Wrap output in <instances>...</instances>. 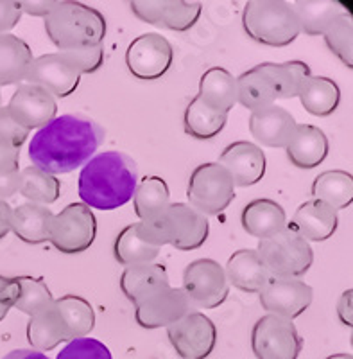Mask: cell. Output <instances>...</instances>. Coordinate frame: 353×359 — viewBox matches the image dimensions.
<instances>
[{
    "mask_svg": "<svg viewBox=\"0 0 353 359\" xmlns=\"http://www.w3.org/2000/svg\"><path fill=\"white\" fill-rule=\"evenodd\" d=\"M104 142V130L81 115H61L34 133L29 158L34 168L49 175H67L94 158Z\"/></svg>",
    "mask_w": 353,
    "mask_h": 359,
    "instance_id": "cell-1",
    "label": "cell"
},
{
    "mask_svg": "<svg viewBox=\"0 0 353 359\" xmlns=\"http://www.w3.org/2000/svg\"><path fill=\"white\" fill-rule=\"evenodd\" d=\"M137 185V162L126 153L104 151L83 165L78 191L88 208L115 210L133 200Z\"/></svg>",
    "mask_w": 353,
    "mask_h": 359,
    "instance_id": "cell-2",
    "label": "cell"
},
{
    "mask_svg": "<svg viewBox=\"0 0 353 359\" xmlns=\"http://www.w3.org/2000/svg\"><path fill=\"white\" fill-rule=\"evenodd\" d=\"M45 31L60 50L102 45L106 38V18L95 8L61 0L60 6L45 17Z\"/></svg>",
    "mask_w": 353,
    "mask_h": 359,
    "instance_id": "cell-3",
    "label": "cell"
},
{
    "mask_svg": "<svg viewBox=\"0 0 353 359\" xmlns=\"http://www.w3.org/2000/svg\"><path fill=\"white\" fill-rule=\"evenodd\" d=\"M242 27L253 41L287 47L301 34L293 4L284 0H251L244 6Z\"/></svg>",
    "mask_w": 353,
    "mask_h": 359,
    "instance_id": "cell-4",
    "label": "cell"
},
{
    "mask_svg": "<svg viewBox=\"0 0 353 359\" xmlns=\"http://www.w3.org/2000/svg\"><path fill=\"white\" fill-rule=\"evenodd\" d=\"M256 253L269 277L275 278H301L314 262L310 243L298 236L289 224L282 232L260 241Z\"/></svg>",
    "mask_w": 353,
    "mask_h": 359,
    "instance_id": "cell-5",
    "label": "cell"
},
{
    "mask_svg": "<svg viewBox=\"0 0 353 359\" xmlns=\"http://www.w3.org/2000/svg\"><path fill=\"white\" fill-rule=\"evenodd\" d=\"M235 196L232 176L217 162L201 163L188 178V205L207 217L224 212Z\"/></svg>",
    "mask_w": 353,
    "mask_h": 359,
    "instance_id": "cell-6",
    "label": "cell"
},
{
    "mask_svg": "<svg viewBox=\"0 0 353 359\" xmlns=\"http://www.w3.org/2000/svg\"><path fill=\"white\" fill-rule=\"evenodd\" d=\"M97 236V219L85 203L67 205L54 214L49 230V241L61 253H81L94 245Z\"/></svg>",
    "mask_w": 353,
    "mask_h": 359,
    "instance_id": "cell-7",
    "label": "cell"
},
{
    "mask_svg": "<svg viewBox=\"0 0 353 359\" xmlns=\"http://www.w3.org/2000/svg\"><path fill=\"white\" fill-rule=\"evenodd\" d=\"M181 290L192 309H216L230 294V284L219 262L198 259L183 271Z\"/></svg>",
    "mask_w": 353,
    "mask_h": 359,
    "instance_id": "cell-8",
    "label": "cell"
},
{
    "mask_svg": "<svg viewBox=\"0 0 353 359\" xmlns=\"http://www.w3.org/2000/svg\"><path fill=\"white\" fill-rule=\"evenodd\" d=\"M303 339L293 320L265 314L251 331V351L256 359H298Z\"/></svg>",
    "mask_w": 353,
    "mask_h": 359,
    "instance_id": "cell-9",
    "label": "cell"
},
{
    "mask_svg": "<svg viewBox=\"0 0 353 359\" xmlns=\"http://www.w3.org/2000/svg\"><path fill=\"white\" fill-rule=\"evenodd\" d=\"M167 336L181 359H207L217 343L216 323L201 311H191L167 327Z\"/></svg>",
    "mask_w": 353,
    "mask_h": 359,
    "instance_id": "cell-10",
    "label": "cell"
},
{
    "mask_svg": "<svg viewBox=\"0 0 353 359\" xmlns=\"http://www.w3.org/2000/svg\"><path fill=\"white\" fill-rule=\"evenodd\" d=\"M174 60L171 41L158 33L134 38L126 50V67L137 79L155 81L169 72Z\"/></svg>",
    "mask_w": 353,
    "mask_h": 359,
    "instance_id": "cell-11",
    "label": "cell"
},
{
    "mask_svg": "<svg viewBox=\"0 0 353 359\" xmlns=\"http://www.w3.org/2000/svg\"><path fill=\"white\" fill-rule=\"evenodd\" d=\"M130 8L138 20L176 33H185L194 27L203 11L201 2L185 0H133Z\"/></svg>",
    "mask_w": 353,
    "mask_h": 359,
    "instance_id": "cell-12",
    "label": "cell"
},
{
    "mask_svg": "<svg viewBox=\"0 0 353 359\" xmlns=\"http://www.w3.org/2000/svg\"><path fill=\"white\" fill-rule=\"evenodd\" d=\"M260 306L268 314L294 320L312 304L314 290L301 278L271 277L260 291Z\"/></svg>",
    "mask_w": 353,
    "mask_h": 359,
    "instance_id": "cell-13",
    "label": "cell"
},
{
    "mask_svg": "<svg viewBox=\"0 0 353 359\" xmlns=\"http://www.w3.org/2000/svg\"><path fill=\"white\" fill-rule=\"evenodd\" d=\"M11 115L27 131L41 130L56 118L57 102L45 88L22 83L9 99L8 107Z\"/></svg>",
    "mask_w": 353,
    "mask_h": 359,
    "instance_id": "cell-14",
    "label": "cell"
},
{
    "mask_svg": "<svg viewBox=\"0 0 353 359\" xmlns=\"http://www.w3.org/2000/svg\"><path fill=\"white\" fill-rule=\"evenodd\" d=\"M79 81L81 74L70 65L69 60H65L61 53H53L34 57L24 83L41 86L54 99H63L78 90Z\"/></svg>",
    "mask_w": 353,
    "mask_h": 359,
    "instance_id": "cell-15",
    "label": "cell"
},
{
    "mask_svg": "<svg viewBox=\"0 0 353 359\" xmlns=\"http://www.w3.org/2000/svg\"><path fill=\"white\" fill-rule=\"evenodd\" d=\"M191 311V302L181 287L167 286L134 307V320L142 329H167Z\"/></svg>",
    "mask_w": 353,
    "mask_h": 359,
    "instance_id": "cell-16",
    "label": "cell"
},
{
    "mask_svg": "<svg viewBox=\"0 0 353 359\" xmlns=\"http://www.w3.org/2000/svg\"><path fill=\"white\" fill-rule=\"evenodd\" d=\"M217 163H221L230 172L235 187H249L258 184L264 178L268 168L262 147L248 140H239L224 147Z\"/></svg>",
    "mask_w": 353,
    "mask_h": 359,
    "instance_id": "cell-17",
    "label": "cell"
},
{
    "mask_svg": "<svg viewBox=\"0 0 353 359\" xmlns=\"http://www.w3.org/2000/svg\"><path fill=\"white\" fill-rule=\"evenodd\" d=\"M165 210L171 217V246L181 252H192L207 243L208 232H210V223L207 216L198 212L188 203H171Z\"/></svg>",
    "mask_w": 353,
    "mask_h": 359,
    "instance_id": "cell-18",
    "label": "cell"
},
{
    "mask_svg": "<svg viewBox=\"0 0 353 359\" xmlns=\"http://www.w3.org/2000/svg\"><path fill=\"white\" fill-rule=\"evenodd\" d=\"M296 121L285 108L271 104L249 115V133L262 146L284 147L289 144Z\"/></svg>",
    "mask_w": 353,
    "mask_h": 359,
    "instance_id": "cell-19",
    "label": "cell"
},
{
    "mask_svg": "<svg viewBox=\"0 0 353 359\" xmlns=\"http://www.w3.org/2000/svg\"><path fill=\"white\" fill-rule=\"evenodd\" d=\"M307 243L326 241L335 233L339 216L337 210L319 200H309L301 203L294 212L291 223H287Z\"/></svg>",
    "mask_w": 353,
    "mask_h": 359,
    "instance_id": "cell-20",
    "label": "cell"
},
{
    "mask_svg": "<svg viewBox=\"0 0 353 359\" xmlns=\"http://www.w3.org/2000/svg\"><path fill=\"white\" fill-rule=\"evenodd\" d=\"M330 142L325 131L312 124H296L293 137L285 146L287 158L298 169H314L325 162Z\"/></svg>",
    "mask_w": 353,
    "mask_h": 359,
    "instance_id": "cell-21",
    "label": "cell"
},
{
    "mask_svg": "<svg viewBox=\"0 0 353 359\" xmlns=\"http://www.w3.org/2000/svg\"><path fill=\"white\" fill-rule=\"evenodd\" d=\"M167 286L171 284H169V273L165 266L155 264V262L130 266L120 275L122 293L134 307Z\"/></svg>",
    "mask_w": 353,
    "mask_h": 359,
    "instance_id": "cell-22",
    "label": "cell"
},
{
    "mask_svg": "<svg viewBox=\"0 0 353 359\" xmlns=\"http://www.w3.org/2000/svg\"><path fill=\"white\" fill-rule=\"evenodd\" d=\"M244 232L264 241L287 226V214L280 203L269 198L255 200L244 207L240 214Z\"/></svg>",
    "mask_w": 353,
    "mask_h": 359,
    "instance_id": "cell-23",
    "label": "cell"
},
{
    "mask_svg": "<svg viewBox=\"0 0 353 359\" xmlns=\"http://www.w3.org/2000/svg\"><path fill=\"white\" fill-rule=\"evenodd\" d=\"M228 284L244 293H260L268 284V269L260 261L256 250H237L232 257L228 259L226 268Z\"/></svg>",
    "mask_w": 353,
    "mask_h": 359,
    "instance_id": "cell-24",
    "label": "cell"
},
{
    "mask_svg": "<svg viewBox=\"0 0 353 359\" xmlns=\"http://www.w3.org/2000/svg\"><path fill=\"white\" fill-rule=\"evenodd\" d=\"M33 60V50L22 38L0 34V86L22 85Z\"/></svg>",
    "mask_w": 353,
    "mask_h": 359,
    "instance_id": "cell-25",
    "label": "cell"
},
{
    "mask_svg": "<svg viewBox=\"0 0 353 359\" xmlns=\"http://www.w3.org/2000/svg\"><path fill=\"white\" fill-rule=\"evenodd\" d=\"M198 97L212 110L228 115L237 104V81L223 67L208 69L199 81Z\"/></svg>",
    "mask_w": 353,
    "mask_h": 359,
    "instance_id": "cell-26",
    "label": "cell"
},
{
    "mask_svg": "<svg viewBox=\"0 0 353 359\" xmlns=\"http://www.w3.org/2000/svg\"><path fill=\"white\" fill-rule=\"evenodd\" d=\"M53 210L43 205L24 203L13 208L11 232L29 245H40L49 241V230L53 223Z\"/></svg>",
    "mask_w": 353,
    "mask_h": 359,
    "instance_id": "cell-27",
    "label": "cell"
},
{
    "mask_svg": "<svg viewBox=\"0 0 353 359\" xmlns=\"http://www.w3.org/2000/svg\"><path fill=\"white\" fill-rule=\"evenodd\" d=\"M265 81L271 86L275 99L298 97L300 86L310 76L309 65L305 62H285V63H260L255 67Z\"/></svg>",
    "mask_w": 353,
    "mask_h": 359,
    "instance_id": "cell-28",
    "label": "cell"
},
{
    "mask_svg": "<svg viewBox=\"0 0 353 359\" xmlns=\"http://www.w3.org/2000/svg\"><path fill=\"white\" fill-rule=\"evenodd\" d=\"M298 97L310 115L328 117L341 102V88L333 79L310 74L309 78L301 83Z\"/></svg>",
    "mask_w": 353,
    "mask_h": 359,
    "instance_id": "cell-29",
    "label": "cell"
},
{
    "mask_svg": "<svg viewBox=\"0 0 353 359\" xmlns=\"http://www.w3.org/2000/svg\"><path fill=\"white\" fill-rule=\"evenodd\" d=\"M27 339L31 347L38 352H49L61 341H70L65 322L54 304L31 316L27 323Z\"/></svg>",
    "mask_w": 353,
    "mask_h": 359,
    "instance_id": "cell-30",
    "label": "cell"
},
{
    "mask_svg": "<svg viewBox=\"0 0 353 359\" xmlns=\"http://www.w3.org/2000/svg\"><path fill=\"white\" fill-rule=\"evenodd\" d=\"M312 196V200L323 201L333 210H342L353 201V176L341 169L321 172L314 180Z\"/></svg>",
    "mask_w": 353,
    "mask_h": 359,
    "instance_id": "cell-31",
    "label": "cell"
},
{
    "mask_svg": "<svg viewBox=\"0 0 353 359\" xmlns=\"http://www.w3.org/2000/svg\"><path fill=\"white\" fill-rule=\"evenodd\" d=\"M293 8L300 22V31L309 36L325 34L330 24L345 11L339 2L332 0H298Z\"/></svg>",
    "mask_w": 353,
    "mask_h": 359,
    "instance_id": "cell-32",
    "label": "cell"
},
{
    "mask_svg": "<svg viewBox=\"0 0 353 359\" xmlns=\"http://www.w3.org/2000/svg\"><path fill=\"white\" fill-rule=\"evenodd\" d=\"M54 306L65 322L70 341L86 338L94 331L95 311L86 298L79 297V294H65L61 298H54Z\"/></svg>",
    "mask_w": 353,
    "mask_h": 359,
    "instance_id": "cell-33",
    "label": "cell"
},
{
    "mask_svg": "<svg viewBox=\"0 0 353 359\" xmlns=\"http://www.w3.org/2000/svg\"><path fill=\"white\" fill-rule=\"evenodd\" d=\"M228 123V115L219 114L207 107L201 99L195 95L183 115V126L185 133L191 135L192 139L210 140L224 130Z\"/></svg>",
    "mask_w": 353,
    "mask_h": 359,
    "instance_id": "cell-34",
    "label": "cell"
},
{
    "mask_svg": "<svg viewBox=\"0 0 353 359\" xmlns=\"http://www.w3.org/2000/svg\"><path fill=\"white\" fill-rule=\"evenodd\" d=\"M18 192H20L25 200H29V203L47 207V205L57 201L61 192V184L56 176L31 165V168L20 169Z\"/></svg>",
    "mask_w": 353,
    "mask_h": 359,
    "instance_id": "cell-35",
    "label": "cell"
},
{
    "mask_svg": "<svg viewBox=\"0 0 353 359\" xmlns=\"http://www.w3.org/2000/svg\"><path fill=\"white\" fill-rule=\"evenodd\" d=\"M169 205H171V192L165 180L160 176H146L134 189L133 208L140 219L160 214Z\"/></svg>",
    "mask_w": 353,
    "mask_h": 359,
    "instance_id": "cell-36",
    "label": "cell"
},
{
    "mask_svg": "<svg viewBox=\"0 0 353 359\" xmlns=\"http://www.w3.org/2000/svg\"><path fill=\"white\" fill-rule=\"evenodd\" d=\"M113 253L118 264L130 268V266L149 264V262H153L158 257L160 248L147 245L142 237L138 236L137 223H133L127 224L126 229L117 236Z\"/></svg>",
    "mask_w": 353,
    "mask_h": 359,
    "instance_id": "cell-37",
    "label": "cell"
},
{
    "mask_svg": "<svg viewBox=\"0 0 353 359\" xmlns=\"http://www.w3.org/2000/svg\"><path fill=\"white\" fill-rule=\"evenodd\" d=\"M237 81V102L248 108L249 111L262 110L275 104V94L265 78L253 67L248 72H242Z\"/></svg>",
    "mask_w": 353,
    "mask_h": 359,
    "instance_id": "cell-38",
    "label": "cell"
},
{
    "mask_svg": "<svg viewBox=\"0 0 353 359\" xmlns=\"http://www.w3.org/2000/svg\"><path fill=\"white\" fill-rule=\"evenodd\" d=\"M328 49L335 54L348 69L353 67V18L348 11H342L325 31Z\"/></svg>",
    "mask_w": 353,
    "mask_h": 359,
    "instance_id": "cell-39",
    "label": "cell"
},
{
    "mask_svg": "<svg viewBox=\"0 0 353 359\" xmlns=\"http://www.w3.org/2000/svg\"><path fill=\"white\" fill-rule=\"evenodd\" d=\"M18 286H20V294L15 304V309L22 311V313L34 316L40 311L47 309L54 304V297L43 278L34 277H17Z\"/></svg>",
    "mask_w": 353,
    "mask_h": 359,
    "instance_id": "cell-40",
    "label": "cell"
},
{
    "mask_svg": "<svg viewBox=\"0 0 353 359\" xmlns=\"http://www.w3.org/2000/svg\"><path fill=\"white\" fill-rule=\"evenodd\" d=\"M138 236L142 237L144 241L151 246L162 248L165 245H171L172 241V226L171 217L167 214V210H162L155 216L140 219L137 223Z\"/></svg>",
    "mask_w": 353,
    "mask_h": 359,
    "instance_id": "cell-41",
    "label": "cell"
},
{
    "mask_svg": "<svg viewBox=\"0 0 353 359\" xmlns=\"http://www.w3.org/2000/svg\"><path fill=\"white\" fill-rule=\"evenodd\" d=\"M56 359H113L110 348L95 338L72 339L61 348Z\"/></svg>",
    "mask_w": 353,
    "mask_h": 359,
    "instance_id": "cell-42",
    "label": "cell"
},
{
    "mask_svg": "<svg viewBox=\"0 0 353 359\" xmlns=\"http://www.w3.org/2000/svg\"><path fill=\"white\" fill-rule=\"evenodd\" d=\"M65 60H69L70 65L78 70L79 74H94L104 63V49L102 45H92V47H79V49L60 50Z\"/></svg>",
    "mask_w": 353,
    "mask_h": 359,
    "instance_id": "cell-43",
    "label": "cell"
},
{
    "mask_svg": "<svg viewBox=\"0 0 353 359\" xmlns=\"http://www.w3.org/2000/svg\"><path fill=\"white\" fill-rule=\"evenodd\" d=\"M29 135H31V131L22 128L20 124L9 115L8 108H0V144H2V146L20 149L25 144V140L29 139Z\"/></svg>",
    "mask_w": 353,
    "mask_h": 359,
    "instance_id": "cell-44",
    "label": "cell"
},
{
    "mask_svg": "<svg viewBox=\"0 0 353 359\" xmlns=\"http://www.w3.org/2000/svg\"><path fill=\"white\" fill-rule=\"evenodd\" d=\"M20 294V286H18L17 277H4L0 275V322L8 316L9 311L15 307Z\"/></svg>",
    "mask_w": 353,
    "mask_h": 359,
    "instance_id": "cell-45",
    "label": "cell"
},
{
    "mask_svg": "<svg viewBox=\"0 0 353 359\" xmlns=\"http://www.w3.org/2000/svg\"><path fill=\"white\" fill-rule=\"evenodd\" d=\"M22 18L20 2L15 0H0V34H8L18 25Z\"/></svg>",
    "mask_w": 353,
    "mask_h": 359,
    "instance_id": "cell-46",
    "label": "cell"
},
{
    "mask_svg": "<svg viewBox=\"0 0 353 359\" xmlns=\"http://www.w3.org/2000/svg\"><path fill=\"white\" fill-rule=\"evenodd\" d=\"M60 6V0H24L20 2L22 15H31V17L45 18Z\"/></svg>",
    "mask_w": 353,
    "mask_h": 359,
    "instance_id": "cell-47",
    "label": "cell"
},
{
    "mask_svg": "<svg viewBox=\"0 0 353 359\" xmlns=\"http://www.w3.org/2000/svg\"><path fill=\"white\" fill-rule=\"evenodd\" d=\"M18 185H20V169L0 171V201L15 196L18 192Z\"/></svg>",
    "mask_w": 353,
    "mask_h": 359,
    "instance_id": "cell-48",
    "label": "cell"
},
{
    "mask_svg": "<svg viewBox=\"0 0 353 359\" xmlns=\"http://www.w3.org/2000/svg\"><path fill=\"white\" fill-rule=\"evenodd\" d=\"M20 169V149L0 144V171Z\"/></svg>",
    "mask_w": 353,
    "mask_h": 359,
    "instance_id": "cell-49",
    "label": "cell"
},
{
    "mask_svg": "<svg viewBox=\"0 0 353 359\" xmlns=\"http://www.w3.org/2000/svg\"><path fill=\"white\" fill-rule=\"evenodd\" d=\"M11 216L13 208L9 207L8 201H0V239H4L11 232Z\"/></svg>",
    "mask_w": 353,
    "mask_h": 359,
    "instance_id": "cell-50",
    "label": "cell"
},
{
    "mask_svg": "<svg viewBox=\"0 0 353 359\" xmlns=\"http://www.w3.org/2000/svg\"><path fill=\"white\" fill-rule=\"evenodd\" d=\"M2 359H50L49 355L43 352H38L34 348H18V351H11L6 354Z\"/></svg>",
    "mask_w": 353,
    "mask_h": 359,
    "instance_id": "cell-51",
    "label": "cell"
},
{
    "mask_svg": "<svg viewBox=\"0 0 353 359\" xmlns=\"http://www.w3.org/2000/svg\"><path fill=\"white\" fill-rule=\"evenodd\" d=\"M348 293H349V290L342 294L341 302H339V311H337V313H339V318L342 320V323H345V325L352 327V302H348V306H346V298H348Z\"/></svg>",
    "mask_w": 353,
    "mask_h": 359,
    "instance_id": "cell-52",
    "label": "cell"
},
{
    "mask_svg": "<svg viewBox=\"0 0 353 359\" xmlns=\"http://www.w3.org/2000/svg\"><path fill=\"white\" fill-rule=\"evenodd\" d=\"M326 359H353L352 354H333V355H328Z\"/></svg>",
    "mask_w": 353,
    "mask_h": 359,
    "instance_id": "cell-53",
    "label": "cell"
},
{
    "mask_svg": "<svg viewBox=\"0 0 353 359\" xmlns=\"http://www.w3.org/2000/svg\"><path fill=\"white\" fill-rule=\"evenodd\" d=\"M0 108H2V94H0Z\"/></svg>",
    "mask_w": 353,
    "mask_h": 359,
    "instance_id": "cell-54",
    "label": "cell"
}]
</instances>
